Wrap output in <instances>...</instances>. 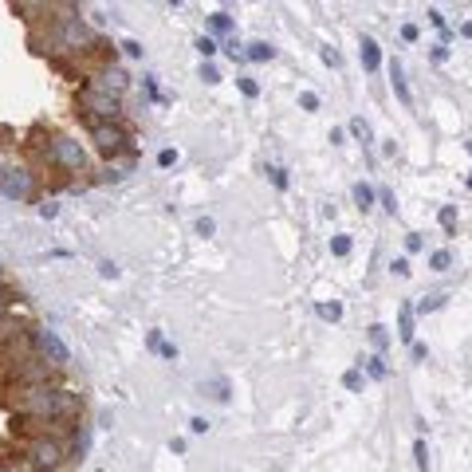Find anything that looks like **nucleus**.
<instances>
[{
  "label": "nucleus",
  "instance_id": "f257e3e1",
  "mask_svg": "<svg viewBox=\"0 0 472 472\" xmlns=\"http://www.w3.org/2000/svg\"><path fill=\"white\" fill-rule=\"evenodd\" d=\"M16 410H20V417H36V422H75L79 393L60 390V386H32V390H20Z\"/></svg>",
  "mask_w": 472,
  "mask_h": 472
},
{
  "label": "nucleus",
  "instance_id": "f03ea898",
  "mask_svg": "<svg viewBox=\"0 0 472 472\" xmlns=\"http://www.w3.org/2000/svg\"><path fill=\"white\" fill-rule=\"evenodd\" d=\"M51 43H55V51H75V55H79V51L95 48V32H90L79 16H60V20H55V32H51Z\"/></svg>",
  "mask_w": 472,
  "mask_h": 472
},
{
  "label": "nucleus",
  "instance_id": "7ed1b4c3",
  "mask_svg": "<svg viewBox=\"0 0 472 472\" xmlns=\"http://www.w3.org/2000/svg\"><path fill=\"white\" fill-rule=\"evenodd\" d=\"M79 107H83V114H87V122H119L122 119L119 99L107 95V90H99L95 83H87V87L79 90Z\"/></svg>",
  "mask_w": 472,
  "mask_h": 472
},
{
  "label": "nucleus",
  "instance_id": "20e7f679",
  "mask_svg": "<svg viewBox=\"0 0 472 472\" xmlns=\"http://www.w3.org/2000/svg\"><path fill=\"white\" fill-rule=\"evenodd\" d=\"M90 138H95V150L107 158H119V154L130 158V134L122 130V122H90Z\"/></svg>",
  "mask_w": 472,
  "mask_h": 472
},
{
  "label": "nucleus",
  "instance_id": "39448f33",
  "mask_svg": "<svg viewBox=\"0 0 472 472\" xmlns=\"http://www.w3.org/2000/svg\"><path fill=\"white\" fill-rule=\"evenodd\" d=\"M28 461L36 464V472H55L63 461H67V449H63L60 437H36V441L28 445Z\"/></svg>",
  "mask_w": 472,
  "mask_h": 472
},
{
  "label": "nucleus",
  "instance_id": "423d86ee",
  "mask_svg": "<svg viewBox=\"0 0 472 472\" xmlns=\"http://www.w3.org/2000/svg\"><path fill=\"white\" fill-rule=\"evenodd\" d=\"M48 161L51 166H60V170L67 173H83L87 170V154H83L79 142H71V138H55L48 146Z\"/></svg>",
  "mask_w": 472,
  "mask_h": 472
},
{
  "label": "nucleus",
  "instance_id": "0eeeda50",
  "mask_svg": "<svg viewBox=\"0 0 472 472\" xmlns=\"http://www.w3.org/2000/svg\"><path fill=\"white\" fill-rule=\"evenodd\" d=\"M12 378H16L24 390H32V386H55V366H51L48 358H40V354H32L28 362H20V366L12 370Z\"/></svg>",
  "mask_w": 472,
  "mask_h": 472
},
{
  "label": "nucleus",
  "instance_id": "6e6552de",
  "mask_svg": "<svg viewBox=\"0 0 472 472\" xmlns=\"http://www.w3.org/2000/svg\"><path fill=\"white\" fill-rule=\"evenodd\" d=\"M32 346H36V351H40V358H48L55 370H63V366L71 362V351L63 346L60 339H55V331H43V327H36V331H32Z\"/></svg>",
  "mask_w": 472,
  "mask_h": 472
},
{
  "label": "nucleus",
  "instance_id": "1a4fd4ad",
  "mask_svg": "<svg viewBox=\"0 0 472 472\" xmlns=\"http://www.w3.org/2000/svg\"><path fill=\"white\" fill-rule=\"evenodd\" d=\"M32 189H36V181H32L28 170H0V193L8 197V201H28Z\"/></svg>",
  "mask_w": 472,
  "mask_h": 472
},
{
  "label": "nucleus",
  "instance_id": "9d476101",
  "mask_svg": "<svg viewBox=\"0 0 472 472\" xmlns=\"http://www.w3.org/2000/svg\"><path fill=\"white\" fill-rule=\"evenodd\" d=\"M95 87H99V90H107V95H114V99H119L122 90L130 87V75H126L122 67H107V71H102V79L95 83Z\"/></svg>",
  "mask_w": 472,
  "mask_h": 472
},
{
  "label": "nucleus",
  "instance_id": "9b49d317",
  "mask_svg": "<svg viewBox=\"0 0 472 472\" xmlns=\"http://www.w3.org/2000/svg\"><path fill=\"white\" fill-rule=\"evenodd\" d=\"M358 51H362V67H366V71H378V67H382V48H378L370 36H362Z\"/></svg>",
  "mask_w": 472,
  "mask_h": 472
},
{
  "label": "nucleus",
  "instance_id": "f8f14e48",
  "mask_svg": "<svg viewBox=\"0 0 472 472\" xmlns=\"http://www.w3.org/2000/svg\"><path fill=\"white\" fill-rule=\"evenodd\" d=\"M413 315H417V311H413L410 303L398 307V335H402V342H410V346L417 342V339H413V335H417V331H413Z\"/></svg>",
  "mask_w": 472,
  "mask_h": 472
},
{
  "label": "nucleus",
  "instance_id": "ddd939ff",
  "mask_svg": "<svg viewBox=\"0 0 472 472\" xmlns=\"http://www.w3.org/2000/svg\"><path fill=\"white\" fill-rule=\"evenodd\" d=\"M390 83H393V90H398L402 107H413V95H410V87H405V75H402V63H398V60L390 63Z\"/></svg>",
  "mask_w": 472,
  "mask_h": 472
},
{
  "label": "nucleus",
  "instance_id": "4468645a",
  "mask_svg": "<svg viewBox=\"0 0 472 472\" xmlns=\"http://www.w3.org/2000/svg\"><path fill=\"white\" fill-rule=\"evenodd\" d=\"M252 63H271L276 60V48L271 43H264V40H256V43H248V51H244Z\"/></svg>",
  "mask_w": 472,
  "mask_h": 472
},
{
  "label": "nucleus",
  "instance_id": "2eb2a0df",
  "mask_svg": "<svg viewBox=\"0 0 472 472\" xmlns=\"http://www.w3.org/2000/svg\"><path fill=\"white\" fill-rule=\"evenodd\" d=\"M374 197H378V193H374L366 181H358V185H354V201H358L362 213H370V209H374Z\"/></svg>",
  "mask_w": 472,
  "mask_h": 472
},
{
  "label": "nucleus",
  "instance_id": "dca6fc26",
  "mask_svg": "<svg viewBox=\"0 0 472 472\" xmlns=\"http://www.w3.org/2000/svg\"><path fill=\"white\" fill-rule=\"evenodd\" d=\"M20 339V323L12 315H0V342H16Z\"/></svg>",
  "mask_w": 472,
  "mask_h": 472
},
{
  "label": "nucleus",
  "instance_id": "f3484780",
  "mask_svg": "<svg viewBox=\"0 0 472 472\" xmlns=\"http://www.w3.org/2000/svg\"><path fill=\"white\" fill-rule=\"evenodd\" d=\"M437 221H441V229L452 236V229H457V205H441V213H437Z\"/></svg>",
  "mask_w": 472,
  "mask_h": 472
},
{
  "label": "nucleus",
  "instance_id": "a211bd4d",
  "mask_svg": "<svg viewBox=\"0 0 472 472\" xmlns=\"http://www.w3.org/2000/svg\"><path fill=\"white\" fill-rule=\"evenodd\" d=\"M429 268H433V271H449V268H452V252H449V248L433 252V256H429Z\"/></svg>",
  "mask_w": 472,
  "mask_h": 472
},
{
  "label": "nucleus",
  "instance_id": "6ab92c4d",
  "mask_svg": "<svg viewBox=\"0 0 472 472\" xmlns=\"http://www.w3.org/2000/svg\"><path fill=\"white\" fill-rule=\"evenodd\" d=\"M197 51H201V60L209 63L213 55H217V40H213V36H201V40H197Z\"/></svg>",
  "mask_w": 472,
  "mask_h": 472
},
{
  "label": "nucleus",
  "instance_id": "aec40b11",
  "mask_svg": "<svg viewBox=\"0 0 472 472\" xmlns=\"http://www.w3.org/2000/svg\"><path fill=\"white\" fill-rule=\"evenodd\" d=\"M413 457H417V472H429V449H425V441L413 445Z\"/></svg>",
  "mask_w": 472,
  "mask_h": 472
},
{
  "label": "nucleus",
  "instance_id": "412c9836",
  "mask_svg": "<svg viewBox=\"0 0 472 472\" xmlns=\"http://www.w3.org/2000/svg\"><path fill=\"white\" fill-rule=\"evenodd\" d=\"M351 134L358 142H370V126H366V119H351Z\"/></svg>",
  "mask_w": 472,
  "mask_h": 472
},
{
  "label": "nucleus",
  "instance_id": "4be33fe9",
  "mask_svg": "<svg viewBox=\"0 0 472 472\" xmlns=\"http://www.w3.org/2000/svg\"><path fill=\"white\" fill-rule=\"evenodd\" d=\"M342 386H346L351 393H358L362 390V370H346L342 374Z\"/></svg>",
  "mask_w": 472,
  "mask_h": 472
},
{
  "label": "nucleus",
  "instance_id": "5701e85b",
  "mask_svg": "<svg viewBox=\"0 0 472 472\" xmlns=\"http://www.w3.org/2000/svg\"><path fill=\"white\" fill-rule=\"evenodd\" d=\"M370 342L378 346V351H382L386 342H390V335H386V327H382V323H374V327H370Z\"/></svg>",
  "mask_w": 472,
  "mask_h": 472
},
{
  "label": "nucleus",
  "instance_id": "b1692460",
  "mask_svg": "<svg viewBox=\"0 0 472 472\" xmlns=\"http://www.w3.org/2000/svg\"><path fill=\"white\" fill-rule=\"evenodd\" d=\"M366 374H370V378H386V362L378 358V354H374V358L366 362Z\"/></svg>",
  "mask_w": 472,
  "mask_h": 472
},
{
  "label": "nucleus",
  "instance_id": "393cba45",
  "mask_svg": "<svg viewBox=\"0 0 472 472\" xmlns=\"http://www.w3.org/2000/svg\"><path fill=\"white\" fill-rule=\"evenodd\" d=\"M331 252H335V256H351V236H335Z\"/></svg>",
  "mask_w": 472,
  "mask_h": 472
},
{
  "label": "nucleus",
  "instance_id": "a878e982",
  "mask_svg": "<svg viewBox=\"0 0 472 472\" xmlns=\"http://www.w3.org/2000/svg\"><path fill=\"white\" fill-rule=\"evenodd\" d=\"M319 315H323V319H342V307H339V303H319Z\"/></svg>",
  "mask_w": 472,
  "mask_h": 472
},
{
  "label": "nucleus",
  "instance_id": "bb28decb",
  "mask_svg": "<svg viewBox=\"0 0 472 472\" xmlns=\"http://www.w3.org/2000/svg\"><path fill=\"white\" fill-rule=\"evenodd\" d=\"M299 107H303V111H319V95H315V90H303Z\"/></svg>",
  "mask_w": 472,
  "mask_h": 472
},
{
  "label": "nucleus",
  "instance_id": "cd10ccee",
  "mask_svg": "<svg viewBox=\"0 0 472 472\" xmlns=\"http://www.w3.org/2000/svg\"><path fill=\"white\" fill-rule=\"evenodd\" d=\"M441 303H445L441 295H429V299H422V303H417V307H413V311H422V315H425V311H437Z\"/></svg>",
  "mask_w": 472,
  "mask_h": 472
},
{
  "label": "nucleus",
  "instance_id": "c85d7f7f",
  "mask_svg": "<svg viewBox=\"0 0 472 472\" xmlns=\"http://www.w3.org/2000/svg\"><path fill=\"white\" fill-rule=\"evenodd\" d=\"M213 28H217V32H229V28H232L229 12H213Z\"/></svg>",
  "mask_w": 472,
  "mask_h": 472
},
{
  "label": "nucleus",
  "instance_id": "c756f323",
  "mask_svg": "<svg viewBox=\"0 0 472 472\" xmlns=\"http://www.w3.org/2000/svg\"><path fill=\"white\" fill-rule=\"evenodd\" d=\"M173 161H177V150H170V146H166V150L158 154V166H161V170H170Z\"/></svg>",
  "mask_w": 472,
  "mask_h": 472
},
{
  "label": "nucleus",
  "instance_id": "7c9ffc66",
  "mask_svg": "<svg viewBox=\"0 0 472 472\" xmlns=\"http://www.w3.org/2000/svg\"><path fill=\"white\" fill-rule=\"evenodd\" d=\"M417 36H422V28H417V24H402V40L405 43H417Z\"/></svg>",
  "mask_w": 472,
  "mask_h": 472
},
{
  "label": "nucleus",
  "instance_id": "2f4dec72",
  "mask_svg": "<svg viewBox=\"0 0 472 472\" xmlns=\"http://www.w3.org/2000/svg\"><path fill=\"white\" fill-rule=\"evenodd\" d=\"M201 79L205 83H221V71L213 67V63H201Z\"/></svg>",
  "mask_w": 472,
  "mask_h": 472
},
{
  "label": "nucleus",
  "instance_id": "473e14b6",
  "mask_svg": "<svg viewBox=\"0 0 472 472\" xmlns=\"http://www.w3.org/2000/svg\"><path fill=\"white\" fill-rule=\"evenodd\" d=\"M122 51H126L130 60H142V43L138 40H122Z\"/></svg>",
  "mask_w": 472,
  "mask_h": 472
},
{
  "label": "nucleus",
  "instance_id": "72a5a7b5",
  "mask_svg": "<svg viewBox=\"0 0 472 472\" xmlns=\"http://www.w3.org/2000/svg\"><path fill=\"white\" fill-rule=\"evenodd\" d=\"M213 232H217L213 217H201V221H197V236H213Z\"/></svg>",
  "mask_w": 472,
  "mask_h": 472
},
{
  "label": "nucleus",
  "instance_id": "f704fd0d",
  "mask_svg": "<svg viewBox=\"0 0 472 472\" xmlns=\"http://www.w3.org/2000/svg\"><path fill=\"white\" fill-rule=\"evenodd\" d=\"M410 260H405V256H398V260H393V276H402V280H405V276H410Z\"/></svg>",
  "mask_w": 472,
  "mask_h": 472
},
{
  "label": "nucleus",
  "instance_id": "c9c22d12",
  "mask_svg": "<svg viewBox=\"0 0 472 472\" xmlns=\"http://www.w3.org/2000/svg\"><path fill=\"white\" fill-rule=\"evenodd\" d=\"M236 83H241L244 99H256V95H260V87H256V83H252V79H236Z\"/></svg>",
  "mask_w": 472,
  "mask_h": 472
},
{
  "label": "nucleus",
  "instance_id": "e433bc0d",
  "mask_svg": "<svg viewBox=\"0 0 472 472\" xmlns=\"http://www.w3.org/2000/svg\"><path fill=\"white\" fill-rule=\"evenodd\" d=\"M189 433H197V437L209 433V422H205V417H189Z\"/></svg>",
  "mask_w": 472,
  "mask_h": 472
},
{
  "label": "nucleus",
  "instance_id": "4c0bfd02",
  "mask_svg": "<svg viewBox=\"0 0 472 472\" xmlns=\"http://www.w3.org/2000/svg\"><path fill=\"white\" fill-rule=\"evenodd\" d=\"M209 390H213V398H217V402H229V386H224V382H213Z\"/></svg>",
  "mask_w": 472,
  "mask_h": 472
},
{
  "label": "nucleus",
  "instance_id": "58836bf2",
  "mask_svg": "<svg viewBox=\"0 0 472 472\" xmlns=\"http://www.w3.org/2000/svg\"><path fill=\"white\" fill-rule=\"evenodd\" d=\"M323 63H327V67H339V51H335V48H323Z\"/></svg>",
  "mask_w": 472,
  "mask_h": 472
},
{
  "label": "nucleus",
  "instance_id": "ea45409f",
  "mask_svg": "<svg viewBox=\"0 0 472 472\" xmlns=\"http://www.w3.org/2000/svg\"><path fill=\"white\" fill-rule=\"evenodd\" d=\"M271 173V185H276V189H288V173L283 170H268Z\"/></svg>",
  "mask_w": 472,
  "mask_h": 472
},
{
  "label": "nucleus",
  "instance_id": "a19ab883",
  "mask_svg": "<svg viewBox=\"0 0 472 472\" xmlns=\"http://www.w3.org/2000/svg\"><path fill=\"white\" fill-rule=\"evenodd\" d=\"M378 201H382L390 213H398V201H393V193H390V189H382V193H378Z\"/></svg>",
  "mask_w": 472,
  "mask_h": 472
},
{
  "label": "nucleus",
  "instance_id": "79ce46f5",
  "mask_svg": "<svg viewBox=\"0 0 472 472\" xmlns=\"http://www.w3.org/2000/svg\"><path fill=\"white\" fill-rule=\"evenodd\" d=\"M158 354H161V358H177V346H173V342H161V346H158Z\"/></svg>",
  "mask_w": 472,
  "mask_h": 472
},
{
  "label": "nucleus",
  "instance_id": "37998d69",
  "mask_svg": "<svg viewBox=\"0 0 472 472\" xmlns=\"http://www.w3.org/2000/svg\"><path fill=\"white\" fill-rule=\"evenodd\" d=\"M405 252H422V236L413 232V236H405Z\"/></svg>",
  "mask_w": 472,
  "mask_h": 472
},
{
  "label": "nucleus",
  "instance_id": "c03bdc74",
  "mask_svg": "<svg viewBox=\"0 0 472 472\" xmlns=\"http://www.w3.org/2000/svg\"><path fill=\"white\" fill-rule=\"evenodd\" d=\"M99 271L107 276V280H119V268H114V264H99Z\"/></svg>",
  "mask_w": 472,
  "mask_h": 472
},
{
  "label": "nucleus",
  "instance_id": "a18cd8bd",
  "mask_svg": "<svg viewBox=\"0 0 472 472\" xmlns=\"http://www.w3.org/2000/svg\"><path fill=\"white\" fill-rule=\"evenodd\" d=\"M40 213H43V217H48V221H51V217L60 213V205H51V201H48V205H40Z\"/></svg>",
  "mask_w": 472,
  "mask_h": 472
},
{
  "label": "nucleus",
  "instance_id": "49530a36",
  "mask_svg": "<svg viewBox=\"0 0 472 472\" xmlns=\"http://www.w3.org/2000/svg\"><path fill=\"white\" fill-rule=\"evenodd\" d=\"M146 342H150V351H158V346H161V331H150V339H146Z\"/></svg>",
  "mask_w": 472,
  "mask_h": 472
},
{
  "label": "nucleus",
  "instance_id": "de8ad7c7",
  "mask_svg": "<svg viewBox=\"0 0 472 472\" xmlns=\"http://www.w3.org/2000/svg\"><path fill=\"white\" fill-rule=\"evenodd\" d=\"M461 36H464V40H472V20H464V24H461Z\"/></svg>",
  "mask_w": 472,
  "mask_h": 472
},
{
  "label": "nucleus",
  "instance_id": "09e8293b",
  "mask_svg": "<svg viewBox=\"0 0 472 472\" xmlns=\"http://www.w3.org/2000/svg\"><path fill=\"white\" fill-rule=\"evenodd\" d=\"M0 472H16V468H12V464H0Z\"/></svg>",
  "mask_w": 472,
  "mask_h": 472
},
{
  "label": "nucleus",
  "instance_id": "8fccbe9b",
  "mask_svg": "<svg viewBox=\"0 0 472 472\" xmlns=\"http://www.w3.org/2000/svg\"><path fill=\"white\" fill-rule=\"evenodd\" d=\"M468 189H472V173H468Z\"/></svg>",
  "mask_w": 472,
  "mask_h": 472
},
{
  "label": "nucleus",
  "instance_id": "3c124183",
  "mask_svg": "<svg viewBox=\"0 0 472 472\" xmlns=\"http://www.w3.org/2000/svg\"><path fill=\"white\" fill-rule=\"evenodd\" d=\"M0 295H4V283H0Z\"/></svg>",
  "mask_w": 472,
  "mask_h": 472
},
{
  "label": "nucleus",
  "instance_id": "603ef678",
  "mask_svg": "<svg viewBox=\"0 0 472 472\" xmlns=\"http://www.w3.org/2000/svg\"><path fill=\"white\" fill-rule=\"evenodd\" d=\"M468 154H472V142H468Z\"/></svg>",
  "mask_w": 472,
  "mask_h": 472
}]
</instances>
